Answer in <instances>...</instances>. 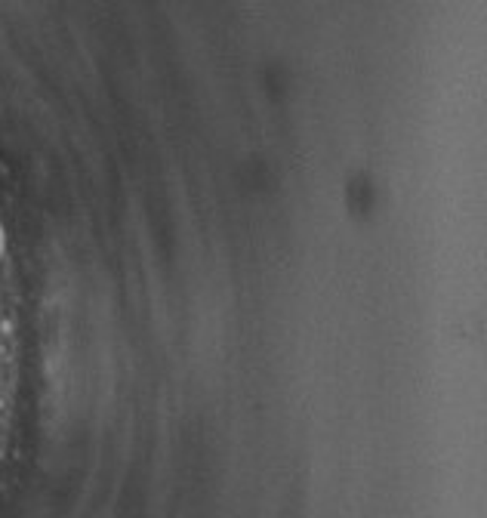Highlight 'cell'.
<instances>
[{"instance_id": "obj_1", "label": "cell", "mask_w": 487, "mask_h": 518, "mask_svg": "<svg viewBox=\"0 0 487 518\" xmlns=\"http://www.w3.org/2000/svg\"><path fill=\"white\" fill-rule=\"evenodd\" d=\"M12 333V321L10 318H0V336H10Z\"/></svg>"}, {"instance_id": "obj_2", "label": "cell", "mask_w": 487, "mask_h": 518, "mask_svg": "<svg viewBox=\"0 0 487 518\" xmlns=\"http://www.w3.org/2000/svg\"><path fill=\"white\" fill-rule=\"evenodd\" d=\"M3 250H6V234H3V225H0V259H3Z\"/></svg>"}]
</instances>
